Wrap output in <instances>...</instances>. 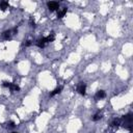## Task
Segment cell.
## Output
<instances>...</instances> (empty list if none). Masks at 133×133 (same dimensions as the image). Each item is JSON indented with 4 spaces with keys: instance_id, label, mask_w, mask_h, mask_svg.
I'll list each match as a JSON object with an SVG mask.
<instances>
[{
    "instance_id": "1",
    "label": "cell",
    "mask_w": 133,
    "mask_h": 133,
    "mask_svg": "<svg viewBox=\"0 0 133 133\" xmlns=\"http://www.w3.org/2000/svg\"><path fill=\"white\" fill-rule=\"evenodd\" d=\"M132 118H133L132 113H128V114H126L123 117L124 122L122 125H123V127L125 129H127L129 131H132Z\"/></svg>"
},
{
    "instance_id": "2",
    "label": "cell",
    "mask_w": 133,
    "mask_h": 133,
    "mask_svg": "<svg viewBox=\"0 0 133 133\" xmlns=\"http://www.w3.org/2000/svg\"><path fill=\"white\" fill-rule=\"evenodd\" d=\"M48 5V8L49 10H51V12H54V10H57L58 7H59V3L57 1H50L47 3Z\"/></svg>"
},
{
    "instance_id": "3",
    "label": "cell",
    "mask_w": 133,
    "mask_h": 133,
    "mask_svg": "<svg viewBox=\"0 0 133 133\" xmlns=\"http://www.w3.org/2000/svg\"><path fill=\"white\" fill-rule=\"evenodd\" d=\"M77 92H78L81 96H84L85 92H86V85L83 82H80L78 84V86H77Z\"/></svg>"
},
{
    "instance_id": "4",
    "label": "cell",
    "mask_w": 133,
    "mask_h": 133,
    "mask_svg": "<svg viewBox=\"0 0 133 133\" xmlns=\"http://www.w3.org/2000/svg\"><path fill=\"white\" fill-rule=\"evenodd\" d=\"M12 36H13V32H12V29L10 30H5V31H3L2 34H1V37L3 40H10L12 38Z\"/></svg>"
},
{
    "instance_id": "5",
    "label": "cell",
    "mask_w": 133,
    "mask_h": 133,
    "mask_svg": "<svg viewBox=\"0 0 133 133\" xmlns=\"http://www.w3.org/2000/svg\"><path fill=\"white\" fill-rule=\"evenodd\" d=\"M47 44L48 43H47V41H46V37H42V38H40V40L37 41V46L40 47V48H44Z\"/></svg>"
},
{
    "instance_id": "6",
    "label": "cell",
    "mask_w": 133,
    "mask_h": 133,
    "mask_svg": "<svg viewBox=\"0 0 133 133\" xmlns=\"http://www.w3.org/2000/svg\"><path fill=\"white\" fill-rule=\"evenodd\" d=\"M106 97V94H105L104 90H98L95 95V99L98 101V100H101V99H104Z\"/></svg>"
},
{
    "instance_id": "7",
    "label": "cell",
    "mask_w": 133,
    "mask_h": 133,
    "mask_svg": "<svg viewBox=\"0 0 133 133\" xmlns=\"http://www.w3.org/2000/svg\"><path fill=\"white\" fill-rule=\"evenodd\" d=\"M66 12H68V8H66V7H64L61 10H59V12L57 13V19H61V18H64L65 15L66 14Z\"/></svg>"
},
{
    "instance_id": "8",
    "label": "cell",
    "mask_w": 133,
    "mask_h": 133,
    "mask_svg": "<svg viewBox=\"0 0 133 133\" xmlns=\"http://www.w3.org/2000/svg\"><path fill=\"white\" fill-rule=\"evenodd\" d=\"M62 89H64V87H62L61 85L60 86H58V87H56V89H55L53 92H52L51 94H50V97H53V96H55V95H57V94H59L62 90Z\"/></svg>"
},
{
    "instance_id": "9",
    "label": "cell",
    "mask_w": 133,
    "mask_h": 133,
    "mask_svg": "<svg viewBox=\"0 0 133 133\" xmlns=\"http://www.w3.org/2000/svg\"><path fill=\"white\" fill-rule=\"evenodd\" d=\"M8 7H9V4H8L7 1H1L0 2V8H1V10H5Z\"/></svg>"
},
{
    "instance_id": "10",
    "label": "cell",
    "mask_w": 133,
    "mask_h": 133,
    "mask_svg": "<svg viewBox=\"0 0 133 133\" xmlns=\"http://www.w3.org/2000/svg\"><path fill=\"white\" fill-rule=\"evenodd\" d=\"M8 89L12 90V92H19V90H20V86L17 85V84H15V83H12Z\"/></svg>"
},
{
    "instance_id": "11",
    "label": "cell",
    "mask_w": 133,
    "mask_h": 133,
    "mask_svg": "<svg viewBox=\"0 0 133 133\" xmlns=\"http://www.w3.org/2000/svg\"><path fill=\"white\" fill-rule=\"evenodd\" d=\"M54 38H55V36H54V33L52 32L49 34L48 37H46V41H47V43H51V42L54 41Z\"/></svg>"
},
{
    "instance_id": "12",
    "label": "cell",
    "mask_w": 133,
    "mask_h": 133,
    "mask_svg": "<svg viewBox=\"0 0 133 133\" xmlns=\"http://www.w3.org/2000/svg\"><path fill=\"white\" fill-rule=\"evenodd\" d=\"M102 118H103V114L101 113V112H98V113H96V114L93 117V121H99V120H101Z\"/></svg>"
},
{
    "instance_id": "13",
    "label": "cell",
    "mask_w": 133,
    "mask_h": 133,
    "mask_svg": "<svg viewBox=\"0 0 133 133\" xmlns=\"http://www.w3.org/2000/svg\"><path fill=\"white\" fill-rule=\"evenodd\" d=\"M120 124H121V122H120V120H117V118H115V120H113L112 122H111V124H110V126L111 127H118V126H120Z\"/></svg>"
},
{
    "instance_id": "14",
    "label": "cell",
    "mask_w": 133,
    "mask_h": 133,
    "mask_svg": "<svg viewBox=\"0 0 133 133\" xmlns=\"http://www.w3.org/2000/svg\"><path fill=\"white\" fill-rule=\"evenodd\" d=\"M6 127H7V128H15L16 127L15 122L10 121V122H8V123H6Z\"/></svg>"
},
{
    "instance_id": "15",
    "label": "cell",
    "mask_w": 133,
    "mask_h": 133,
    "mask_svg": "<svg viewBox=\"0 0 133 133\" xmlns=\"http://www.w3.org/2000/svg\"><path fill=\"white\" fill-rule=\"evenodd\" d=\"M10 84H12V82H7V81H4L2 83V86L3 87H9L10 86Z\"/></svg>"
},
{
    "instance_id": "16",
    "label": "cell",
    "mask_w": 133,
    "mask_h": 133,
    "mask_svg": "<svg viewBox=\"0 0 133 133\" xmlns=\"http://www.w3.org/2000/svg\"><path fill=\"white\" fill-rule=\"evenodd\" d=\"M29 22H30V26H31V27H36V22H34V20H33L32 18L29 20Z\"/></svg>"
},
{
    "instance_id": "17",
    "label": "cell",
    "mask_w": 133,
    "mask_h": 133,
    "mask_svg": "<svg viewBox=\"0 0 133 133\" xmlns=\"http://www.w3.org/2000/svg\"><path fill=\"white\" fill-rule=\"evenodd\" d=\"M24 45H25L26 47H28V46H30V45H31V42L30 41H26V43L24 44Z\"/></svg>"
},
{
    "instance_id": "18",
    "label": "cell",
    "mask_w": 133,
    "mask_h": 133,
    "mask_svg": "<svg viewBox=\"0 0 133 133\" xmlns=\"http://www.w3.org/2000/svg\"><path fill=\"white\" fill-rule=\"evenodd\" d=\"M10 133H18V132H10Z\"/></svg>"
}]
</instances>
